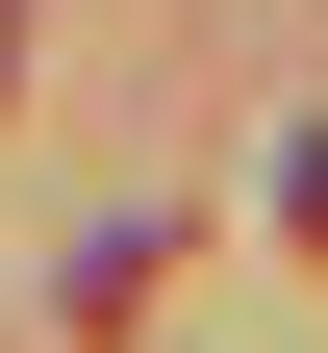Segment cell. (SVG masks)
I'll use <instances>...</instances> for the list:
<instances>
[{
    "label": "cell",
    "instance_id": "cell-1",
    "mask_svg": "<svg viewBox=\"0 0 328 353\" xmlns=\"http://www.w3.org/2000/svg\"><path fill=\"white\" fill-rule=\"evenodd\" d=\"M0 76H26V0H0Z\"/></svg>",
    "mask_w": 328,
    "mask_h": 353
}]
</instances>
